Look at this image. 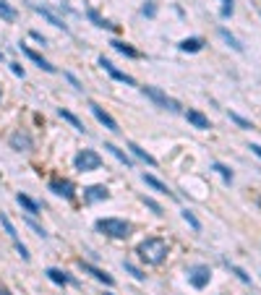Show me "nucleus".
<instances>
[{"instance_id":"1","label":"nucleus","mask_w":261,"mask_h":295,"mask_svg":"<svg viewBox=\"0 0 261 295\" xmlns=\"http://www.w3.org/2000/svg\"><path fill=\"white\" fill-rule=\"evenodd\" d=\"M167 240H162V238H147V240H141L139 243V256L147 264H162L165 261V256H167Z\"/></svg>"},{"instance_id":"2","label":"nucleus","mask_w":261,"mask_h":295,"mask_svg":"<svg viewBox=\"0 0 261 295\" xmlns=\"http://www.w3.org/2000/svg\"><path fill=\"white\" fill-rule=\"evenodd\" d=\"M97 230H102L105 235H110V238H128L130 235V225L126 222V219H115V217L99 219Z\"/></svg>"},{"instance_id":"3","label":"nucleus","mask_w":261,"mask_h":295,"mask_svg":"<svg viewBox=\"0 0 261 295\" xmlns=\"http://www.w3.org/2000/svg\"><path fill=\"white\" fill-rule=\"evenodd\" d=\"M141 92L147 94L149 100L157 105V107H162V110H170V112H178V110H180V107H178V102H175V100H170V97H167V94L162 92V89H157V86H144Z\"/></svg>"},{"instance_id":"4","label":"nucleus","mask_w":261,"mask_h":295,"mask_svg":"<svg viewBox=\"0 0 261 295\" xmlns=\"http://www.w3.org/2000/svg\"><path fill=\"white\" fill-rule=\"evenodd\" d=\"M99 165H102V157H99L97 152H91V149H84V152L76 154V168L89 172V170H97Z\"/></svg>"},{"instance_id":"5","label":"nucleus","mask_w":261,"mask_h":295,"mask_svg":"<svg viewBox=\"0 0 261 295\" xmlns=\"http://www.w3.org/2000/svg\"><path fill=\"white\" fill-rule=\"evenodd\" d=\"M188 279H191V285H194L196 290H201V287H206V285H209L212 272H209V267L198 264V267H191V272H188Z\"/></svg>"},{"instance_id":"6","label":"nucleus","mask_w":261,"mask_h":295,"mask_svg":"<svg viewBox=\"0 0 261 295\" xmlns=\"http://www.w3.org/2000/svg\"><path fill=\"white\" fill-rule=\"evenodd\" d=\"M89 107H91V112H94V118H97V120H99V123H102L105 128H107V131H112V133H118V131H120V128H118V123H115V118H112V115H107V112H105L102 107H99V105H94V102H91Z\"/></svg>"},{"instance_id":"7","label":"nucleus","mask_w":261,"mask_h":295,"mask_svg":"<svg viewBox=\"0 0 261 295\" xmlns=\"http://www.w3.org/2000/svg\"><path fill=\"white\" fill-rule=\"evenodd\" d=\"M99 65L105 68L107 73H110V76L115 79V81H123V84H133V76H128V73H123V71H118V68H115L110 60H105V58H99Z\"/></svg>"},{"instance_id":"8","label":"nucleus","mask_w":261,"mask_h":295,"mask_svg":"<svg viewBox=\"0 0 261 295\" xmlns=\"http://www.w3.org/2000/svg\"><path fill=\"white\" fill-rule=\"evenodd\" d=\"M19 47H21V50H24V55H26L29 60H34V63H37V65H40V68H42V71H47V73H55V65H50V63H47V60H44V58L40 55V52H34L32 47H26V44H19Z\"/></svg>"},{"instance_id":"9","label":"nucleus","mask_w":261,"mask_h":295,"mask_svg":"<svg viewBox=\"0 0 261 295\" xmlns=\"http://www.w3.org/2000/svg\"><path fill=\"white\" fill-rule=\"evenodd\" d=\"M81 269L87 272V274H91L94 279H99V282H105V285H112V277L107 274V272L97 269V267H91V264H87V261H81Z\"/></svg>"},{"instance_id":"10","label":"nucleus","mask_w":261,"mask_h":295,"mask_svg":"<svg viewBox=\"0 0 261 295\" xmlns=\"http://www.w3.org/2000/svg\"><path fill=\"white\" fill-rule=\"evenodd\" d=\"M11 147L19 149V152H24V149H32V139H29V133L16 131V133L11 136Z\"/></svg>"},{"instance_id":"11","label":"nucleus","mask_w":261,"mask_h":295,"mask_svg":"<svg viewBox=\"0 0 261 295\" xmlns=\"http://www.w3.org/2000/svg\"><path fill=\"white\" fill-rule=\"evenodd\" d=\"M144 183H147V186H152L157 193H165V196H173V199H175V193L170 191V188H167V186L162 183V180H157L154 175H149V172H144Z\"/></svg>"},{"instance_id":"12","label":"nucleus","mask_w":261,"mask_h":295,"mask_svg":"<svg viewBox=\"0 0 261 295\" xmlns=\"http://www.w3.org/2000/svg\"><path fill=\"white\" fill-rule=\"evenodd\" d=\"M186 118H188V123H194L196 128H201V131H204V128H209V118L201 115L198 110H188V112H186Z\"/></svg>"},{"instance_id":"13","label":"nucleus","mask_w":261,"mask_h":295,"mask_svg":"<svg viewBox=\"0 0 261 295\" xmlns=\"http://www.w3.org/2000/svg\"><path fill=\"white\" fill-rule=\"evenodd\" d=\"M16 201H19L21 207H24V209L29 211V214H40V204H37V201L32 199V196H26V193H19V196H16Z\"/></svg>"},{"instance_id":"14","label":"nucleus","mask_w":261,"mask_h":295,"mask_svg":"<svg viewBox=\"0 0 261 295\" xmlns=\"http://www.w3.org/2000/svg\"><path fill=\"white\" fill-rule=\"evenodd\" d=\"M128 149H130V152H133L136 157H139V160H144L147 165H152V168H154V165H157V160H154V157H152V154L147 152V149H141L139 144H133V141H130V144H128Z\"/></svg>"},{"instance_id":"15","label":"nucleus","mask_w":261,"mask_h":295,"mask_svg":"<svg viewBox=\"0 0 261 295\" xmlns=\"http://www.w3.org/2000/svg\"><path fill=\"white\" fill-rule=\"evenodd\" d=\"M32 8H34L37 13H40L42 19H47V21H50L52 26H58V29H65V24H63V21H60V19H58V16H55V13H52V11H47V8H42V5H32Z\"/></svg>"},{"instance_id":"16","label":"nucleus","mask_w":261,"mask_h":295,"mask_svg":"<svg viewBox=\"0 0 261 295\" xmlns=\"http://www.w3.org/2000/svg\"><path fill=\"white\" fill-rule=\"evenodd\" d=\"M110 196V191L107 188H102V186H91V188H87V199L89 201H99V199H107Z\"/></svg>"},{"instance_id":"17","label":"nucleus","mask_w":261,"mask_h":295,"mask_svg":"<svg viewBox=\"0 0 261 295\" xmlns=\"http://www.w3.org/2000/svg\"><path fill=\"white\" fill-rule=\"evenodd\" d=\"M47 277H50L55 285H71V282H73V279L68 277L65 272H60V269H47Z\"/></svg>"},{"instance_id":"18","label":"nucleus","mask_w":261,"mask_h":295,"mask_svg":"<svg viewBox=\"0 0 261 295\" xmlns=\"http://www.w3.org/2000/svg\"><path fill=\"white\" fill-rule=\"evenodd\" d=\"M201 47H204V42L198 40V37H191V40H183L180 42V50L183 52H198Z\"/></svg>"},{"instance_id":"19","label":"nucleus","mask_w":261,"mask_h":295,"mask_svg":"<svg viewBox=\"0 0 261 295\" xmlns=\"http://www.w3.org/2000/svg\"><path fill=\"white\" fill-rule=\"evenodd\" d=\"M52 191L60 193V196H65V199H71V196H73V186L68 183V180H63V183H60V180H55V183H52Z\"/></svg>"},{"instance_id":"20","label":"nucleus","mask_w":261,"mask_h":295,"mask_svg":"<svg viewBox=\"0 0 261 295\" xmlns=\"http://www.w3.org/2000/svg\"><path fill=\"white\" fill-rule=\"evenodd\" d=\"M219 37H222V40H225V42H227V44H230V47H233L235 52H243V44L238 42L235 37H233V34L227 32V29H219Z\"/></svg>"},{"instance_id":"21","label":"nucleus","mask_w":261,"mask_h":295,"mask_svg":"<svg viewBox=\"0 0 261 295\" xmlns=\"http://www.w3.org/2000/svg\"><path fill=\"white\" fill-rule=\"evenodd\" d=\"M107 152H110V154H115V157H118V160L123 162V165H126V168H130V160H128V154L126 152H123V149H118V147H115V144H107Z\"/></svg>"},{"instance_id":"22","label":"nucleus","mask_w":261,"mask_h":295,"mask_svg":"<svg viewBox=\"0 0 261 295\" xmlns=\"http://www.w3.org/2000/svg\"><path fill=\"white\" fill-rule=\"evenodd\" d=\"M60 118H63V120H68V123H71L73 128H79V131H84V123H81V120L73 115V112H68V110H63V107H60Z\"/></svg>"},{"instance_id":"23","label":"nucleus","mask_w":261,"mask_h":295,"mask_svg":"<svg viewBox=\"0 0 261 295\" xmlns=\"http://www.w3.org/2000/svg\"><path fill=\"white\" fill-rule=\"evenodd\" d=\"M0 16H3L5 21H13V19H16V11L8 5V0H0Z\"/></svg>"},{"instance_id":"24","label":"nucleus","mask_w":261,"mask_h":295,"mask_svg":"<svg viewBox=\"0 0 261 295\" xmlns=\"http://www.w3.org/2000/svg\"><path fill=\"white\" fill-rule=\"evenodd\" d=\"M0 222H3V228H5V232H8V235H11V240H13V243H16V240H19V232H16V228H13V225H11V219L5 217V214H0Z\"/></svg>"},{"instance_id":"25","label":"nucleus","mask_w":261,"mask_h":295,"mask_svg":"<svg viewBox=\"0 0 261 295\" xmlns=\"http://www.w3.org/2000/svg\"><path fill=\"white\" fill-rule=\"evenodd\" d=\"M180 214H183V219H186V222H188V225H191V228H194V230H201V222H198V219H196V214H194V211H191V209H183Z\"/></svg>"},{"instance_id":"26","label":"nucleus","mask_w":261,"mask_h":295,"mask_svg":"<svg viewBox=\"0 0 261 295\" xmlns=\"http://www.w3.org/2000/svg\"><path fill=\"white\" fill-rule=\"evenodd\" d=\"M112 47L118 52H123V55H128V58H139V52H136L133 47H128L126 42H112Z\"/></svg>"},{"instance_id":"27","label":"nucleus","mask_w":261,"mask_h":295,"mask_svg":"<svg viewBox=\"0 0 261 295\" xmlns=\"http://www.w3.org/2000/svg\"><path fill=\"white\" fill-rule=\"evenodd\" d=\"M89 19H91V21H94V24H97V26H105V29H110V26H112V24H107V21H105V19H99V16H97V11H89Z\"/></svg>"},{"instance_id":"28","label":"nucleus","mask_w":261,"mask_h":295,"mask_svg":"<svg viewBox=\"0 0 261 295\" xmlns=\"http://www.w3.org/2000/svg\"><path fill=\"white\" fill-rule=\"evenodd\" d=\"M214 170H217V172H219V175L225 178V180H233V172H230V170L225 168V165H219V162H217V165H214Z\"/></svg>"},{"instance_id":"29","label":"nucleus","mask_w":261,"mask_h":295,"mask_svg":"<svg viewBox=\"0 0 261 295\" xmlns=\"http://www.w3.org/2000/svg\"><path fill=\"white\" fill-rule=\"evenodd\" d=\"M144 204H147V207L154 211V214H162V207H159L157 201H152V199H147V196H144Z\"/></svg>"},{"instance_id":"30","label":"nucleus","mask_w":261,"mask_h":295,"mask_svg":"<svg viewBox=\"0 0 261 295\" xmlns=\"http://www.w3.org/2000/svg\"><path fill=\"white\" fill-rule=\"evenodd\" d=\"M126 269H128V272H130V274H133L136 279H144V272H141V269H136L133 264H128V261H126Z\"/></svg>"},{"instance_id":"31","label":"nucleus","mask_w":261,"mask_h":295,"mask_svg":"<svg viewBox=\"0 0 261 295\" xmlns=\"http://www.w3.org/2000/svg\"><path fill=\"white\" fill-rule=\"evenodd\" d=\"M16 251L21 253V259H24V261H29V251H26V246L21 243V240H16Z\"/></svg>"},{"instance_id":"32","label":"nucleus","mask_w":261,"mask_h":295,"mask_svg":"<svg viewBox=\"0 0 261 295\" xmlns=\"http://www.w3.org/2000/svg\"><path fill=\"white\" fill-rule=\"evenodd\" d=\"M230 118H233V120H235L238 126H243V128H251V123H248V120H243L240 115H235V112H230Z\"/></svg>"},{"instance_id":"33","label":"nucleus","mask_w":261,"mask_h":295,"mask_svg":"<svg viewBox=\"0 0 261 295\" xmlns=\"http://www.w3.org/2000/svg\"><path fill=\"white\" fill-rule=\"evenodd\" d=\"M233 272H235V274H238V277H240V279H243V282H251V277H248V274H245V272H243V269H238V267H233Z\"/></svg>"},{"instance_id":"34","label":"nucleus","mask_w":261,"mask_h":295,"mask_svg":"<svg viewBox=\"0 0 261 295\" xmlns=\"http://www.w3.org/2000/svg\"><path fill=\"white\" fill-rule=\"evenodd\" d=\"M11 71L16 73V76H21V79H24V68H21L19 63H11Z\"/></svg>"},{"instance_id":"35","label":"nucleus","mask_w":261,"mask_h":295,"mask_svg":"<svg viewBox=\"0 0 261 295\" xmlns=\"http://www.w3.org/2000/svg\"><path fill=\"white\" fill-rule=\"evenodd\" d=\"M251 152H253V154H256L259 160H261V147H259V144H251Z\"/></svg>"},{"instance_id":"36","label":"nucleus","mask_w":261,"mask_h":295,"mask_svg":"<svg viewBox=\"0 0 261 295\" xmlns=\"http://www.w3.org/2000/svg\"><path fill=\"white\" fill-rule=\"evenodd\" d=\"M222 3H225V5H233V0H222Z\"/></svg>"},{"instance_id":"37","label":"nucleus","mask_w":261,"mask_h":295,"mask_svg":"<svg viewBox=\"0 0 261 295\" xmlns=\"http://www.w3.org/2000/svg\"><path fill=\"white\" fill-rule=\"evenodd\" d=\"M0 295H8V290H0Z\"/></svg>"},{"instance_id":"38","label":"nucleus","mask_w":261,"mask_h":295,"mask_svg":"<svg viewBox=\"0 0 261 295\" xmlns=\"http://www.w3.org/2000/svg\"><path fill=\"white\" fill-rule=\"evenodd\" d=\"M0 60H3V52H0Z\"/></svg>"},{"instance_id":"39","label":"nucleus","mask_w":261,"mask_h":295,"mask_svg":"<svg viewBox=\"0 0 261 295\" xmlns=\"http://www.w3.org/2000/svg\"><path fill=\"white\" fill-rule=\"evenodd\" d=\"M105 295H110V293H105Z\"/></svg>"}]
</instances>
